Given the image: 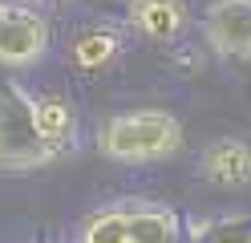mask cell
Instances as JSON below:
<instances>
[{
	"instance_id": "6",
	"label": "cell",
	"mask_w": 251,
	"mask_h": 243,
	"mask_svg": "<svg viewBox=\"0 0 251 243\" xmlns=\"http://www.w3.org/2000/svg\"><path fill=\"white\" fill-rule=\"evenodd\" d=\"M122 57V32L109 25H85L69 41V61L81 73H101Z\"/></svg>"
},
{
	"instance_id": "3",
	"label": "cell",
	"mask_w": 251,
	"mask_h": 243,
	"mask_svg": "<svg viewBox=\"0 0 251 243\" xmlns=\"http://www.w3.org/2000/svg\"><path fill=\"white\" fill-rule=\"evenodd\" d=\"M49 41H53V28H49V21H45L37 8L8 4L4 28H0V61L25 69V65H33V61L45 57Z\"/></svg>"
},
{
	"instance_id": "1",
	"label": "cell",
	"mask_w": 251,
	"mask_h": 243,
	"mask_svg": "<svg viewBox=\"0 0 251 243\" xmlns=\"http://www.w3.org/2000/svg\"><path fill=\"white\" fill-rule=\"evenodd\" d=\"M98 146L114 162H158L182 146V126L166 109H130L98 130Z\"/></svg>"
},
{
	"instance_id": "5",
	"label": "cell",
	"mask_w": 251,
	"mask_h": 243,
	"mask_svg": "<svg viewBox=\"0 0 251 243\" xmlns=\"http://www.w3.org/2000/svg\"><path fill=\"white\" fill-rule=\"evenodd\" d=\"M126 21H130V28L138 37L170 45L186 32L191 8H186V0H130L126 4Z\"/></svg>"
},
{
	"instance_id": "12",
	"label": "cell",
	"mask_w": 251,
	"mask_h": 243,
	"mask_svg": "<svg viewBox=\"0 0 251 243\" xmlns=\"http://www.w3.org/2000/svg\"><path fill=\"white\" fill-rule=\"evenodd\" d=\"M4 16H8V4H4V0H0V28H4Z\"/></svg>"
},
{
	"instance_id": "11",
	"label": "cell",
	"mask_w": 251,
	"mask_h": 243,
	"mask_svg": "<svg viewBox=\"0 0 251 243\" xmlns=\"http://www.w3.org/2000/svg\"><path fill=\"white\" fill-rule=\"evenodd\" d=\"M186 243H251V215H219L191 227Z\"/></svg>"
},
{
	"instance_id": "7",
	"label": "cell",
	"mask_w": 251,
	"mask_h": 243,
	"mask_svg": "<svg viewBox=\"0 0 251 243\" xmlns=\"http://www.w3.org/2000/svg\"><path fill=\"white\" fill-rule=\"evenodd\" d=\"M37 134L41 142L49 146V154H65L73 150L77 142V113H73V102L61 93H41L37 97Z\"/></svg>"
},
{
	"instance_id": "4",
	"label": "cell",
	"mask_w": 251,
	"mask_h": 243,
	"mask_svg": "<svg viewBox=\"0 0 251 243\" xmlns=\"http://www.w3.org/2000/svg\"><path fill=\"white\" fill-rule=\"evenodd\" d=\"M207 45L219 57L247 61L251 57V0H215L202 12Z\"/></svg>"
},
{
	"instance_id": "9",
	"label": "cell",
	"mask_w": 251,
	"mask_h": 243,
	"mask_svg": "<svg viewBox=\"0 0 251 243\" xmlns=\"http://www.w3.org/2000/svg\"><path fill=\"white\" fill-rule=\"evenodd\" d=\"M202 178L215 187H243L251 183V146L239 138H223L202 154Z\"/></svg>"
},
{
	"instance_id": "8",
	"label": "cell",
	"mask_w": 251,
	"mask_h": 243,
	"mask_svg": "<svg viewBox=\"0 0 251 243\" xmlns=\"http://www.w3.org/2000/svg\"><path fill=\"white\" fill-rule=\"evenodd\" d=\"M130 243H186L182 219L162 203H126Z\"/></svg>"
},
{
	"instance_id": "2",
	"label": "cell",
	"mask_w": 251,
	"mask_h": 243,
	"mask_svg": "<svg viewBox=\"0 0 251 243\" xmlns=\"http://www.w3.org/2000/svg\"><path fill=\"white\" fill-rule=\"evenodd\" d=\"M45 162H53V154L37 134V97L21 81L0 77V170L25 174Z\"/></svg>"
},
{
	"instance_id": "10",
	"label": "cell",
	"mask_w": 251,
	"mask_h": 243,
	"mask_svg": "<svg viewBox=\"0 0 251 243\" xmlns=\"http://www.w3.org/2000/svg\"><path fill=\"white\" fill-rule=\"evenodd\" d=\"M77 243H130V219H126V203L101 207L81 223V239Z\"/></svg>"
}]
</instances>
